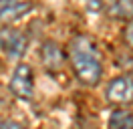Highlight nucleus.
I'll return each mask as SVG.
<instances>
[{
  "label": "nucleus",
  "mask_w": 133,
  "mask_h": 129,
  "mask_svg": "<svg viewBox=\"0 0 133 129\" xmlns=\"http://www.w3.org/2000/svg\"><path fill=\"white\" fill-rule=\"evenodd\" d=\"M69 61L77 79L85 85H97L101 79V55L87 36H75L69 44Z\"/></svg>",
  "instance_id": "f257e3e1"
},
{
  "label": "nucleus",
  "mask_w": 133,
  "mask_h": 129,
  "mask_svg": "<svg viewBox=\"0 0 133 129\" xmlns=\"http://www.w3.org/2000/svg\"><path fill=\"white\" fill-rule=\"evenodd\" d=\"M24 50H26V36L20 30H14V28L0 30V53H4L8 59L18 61L24 55Z\"/></svg>",
  "instance_id": "f03ea898"
},
{
  "label": "nucleus",
  "mask_w": 133,
  "mask_h": 129,
  "mask_svg": "<svg viewBox=\"0 0 133 129\" xmlns=\"http://www.w3.org/2000/svg\"><path fill=\"white\" fill-rule=\"evenodd\" d=\"M10 91L24 101L32 99V69L28 64L24 63L16 64L12 79H10Z\"/></svg>",
  "instance_id": "7ed1b4c3"
},
{
  "label": "nucleus",
  "mask_w": 133,
  "mask_h": 129,
  "mask_svg": "<svg viewBox=\"0 0 133 129\" xmlns=\"http://www.w3.org/2000/svg\"><path fill=\"white\" fill-rule=\"evenodd\" d=\"M34 0H0V22L10 24L30 12Z\"/></svg>",
  "instance_id": "20e7f679"
},
{
  "label": "nucleus",
  "mask_w": 133,
  "mask_h": 129,
  "mask_svg": "<svg viewBox=\"0 0 133 129\" xmlns=\"http://www.w3.org/2000/svg\"><path fill=\"white\" fill-rule=\"evenodd\" d=\"M107 99L111 103H129L133 99V79L131 77H115L107 85Z\"/></svg>",
  "instance_id": "39448f33"
},
{
  "label": "nucleus",
  "mask_w": 133,
  "mask_h": 129,
  "mask_svg": "<svg viewBox=\"0 0 133 129\" xmlns=\"http://www.w3.org/2000/svg\"><path fill=\"white\" fill-rule=\"evenodd\" d=\"M42 63L50 73H58L65 64V53L57 42H44L42 44Z\"/></svg>",
  "instance_id": "423d86ee"
},
{
  "label": "nucleus",
  "mask_w": 133,
  "mask_h": 129,
  "mask_svg": "<svg viewBox=\"0 0 133 129\" xmlns=\"http://www.w3.org/2000/svg\"><path fill=\"white\" fill-rule=\"evenodd\" d=\"M109 129H133V113L117 109L109 117Z\"/></svg>",
  "instance_id": "0eeeda50"
},
{
  "label": "nucleus",
  "mask_w": 133,
  "mask_h": 129,
  "mask_svg": "<svg viewBox=\"0 0 133 129\" xmlns=\"http://www.w3.org/2000/svg\"><path fill=\"white\" fill-rule=\"evenodd\" d=\"M111 14L117 18H133V0H115Z\"/></svg>",
  "instance_id": "6e6552de"
},
{
  "label": "nucleus",
  "mask_w": 133,
  "mask_h": 129,
  "mask_svg": "<svg viewBox=\"0 0 133 129\" xmlns=\"http://www.w3.org/2000/svg\"><path fill=\"white\" fill-rule=\"evenodd\" d=\"M0 129H24V127L16 121H4V123H0Z\"/></svg>",
  "instance_id": "1a4fd4ad"
},
{
  "label": "nucleus",
  "mask_w": 133,
  "mask_h": 129,
  "mask_svg": "<svg viewBox=\"0 0 133 129\" xmlns=\"http://www.w3.org/2000/svg\"><path fill=\"white\" fill-rule=\"evenodd\" d=\"M127 42L133 47V18H131V22H129V26H127Z\"/></svg>",
  "instance_id": "9d476101"
}]
</instances>
